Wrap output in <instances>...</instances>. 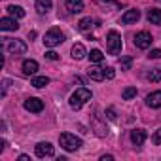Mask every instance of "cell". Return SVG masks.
Here are the masks:
<instances>
[{"mask_svg": "<svg viewBox=\"0 0 161 161\" xmlns=\"http://www.w3.org/2000/svg\"><path fill=\"white\" fill-rule=\"evenodd\" d=\"M87 101H91V91L89 89H86V87H78L72 95H70V99H68V104H70V108H74V110H80Z\"/></svg>", "mask_w": 161, "mask_h": 161, "instance_id": "1", "label": "cell"}, {"mask_svg": "<svg viewBox=\"0 0 161 161\" xmlns=\"http://www.w3.org/2000/svg\"><path fill=\"white\" fill-rule=\"evenodd\" d=\"M59 142H61V146H63L66 152H76V150L82 148V138H78V136L72 135V133H63V135L59 136Z\"/></svg>", "mask_w": 161, "mask_h": 161, "instance_id": "2", "label": "cell"}, {"mask_svg": "<svg viewBox=\"0 0 161 161\" xmlns=\"http://www.w3.org/2000/svg\"><path fill=\"white\" fill-rule=\"evenodd\" d=\"M106 49L110 55H118L121 51V36L118 31H110L106 36Z\"/></svg>", "mask_w": 161, "mask_h": 161, "instance_id": "3", "label": "cell"}, {"mask_svg": "<svg viewBox=\"0 0 161 161\" xmlns=\"http://www.w3.org/2000/svg\"><path fill=\"white\" fill-rule=\"evenodd\" d=\"M63 40H64V34H63L61 29H57V27L49 29V31L46 32V36H44V44H46V47H55V46H59Z\"/></svg>", "mask_w": 161, "mask_h": 161, "instance_id": "4", "label": "cell"}, {"mask_svg": "<svg viewBox=\"0 0 161 161\" xmlns=\"http://www.w3.org/2000/svg\"><path fill=\"white\" fill-rule=\"evenodd\" d=\"M152 42H153V38H152V34L146 32V31L135 34V46H136L138 49H148V47L152 46Z\"/></svg>", "mask_w": 161, "mask_h": 161, "instance_id": "5", "label": "cell"}, {"mask_svg": "<svg viewBox=\"0 0 161 161\" xmlns=\"http://www.w3.org/2000/svg\"><path fill=\"white\" fill-rule=\"evenodd\" d=\"M34 152H36L38 157H51V155L55 153V148H53L49 142H38V144L34 146Z\"/></svg>", "mask_w": 161, "mask_h": 161, "instance_id": "6", "label": "cell"}, {"mask_svg": "<svg viewBox=\"0 0 161 161\" xmlns=\"http://www.w3.org/2000/svg\"><path fill=\"white\" fill-rule=\"evenodd\" d=\"M6 47H8V51H10L12 55H21V53L27 51V44H25L23 40H10Z\"/></svg>", "mask_w": 161, "mask_h": 161, "instance_id": "7", "label": "cell"}, {"mask_svg": "<svg viewBox=\"0 0 161 161\" xmlns=\"http://www.w3.org/2000/svg\"><path fill=\"white\" fill-rule=\"evenodd\" d=\"M25 110H29V112H32V114H38V112L44 110V101H40V99H36V97H31V99L25 101Z\"/></svg>", "mask_w": 161, "mask_h": 161, "instance_id": "8", "label": "cell"}, {"mask_svg": "<svg viewBox=\"0 0 161 161\" xmlns=\"http://www.w3.org/2000/svg\"><path fill=\"white\" fill-rule=\"evenodd\" d=\"M138 19H140V12H138V10H127V12L121 15V23H123V25L136 23Z\"/></svg>", "mask_w": 161, "mask_h": 161, "instance_id": "9", "label": "cell"}, {"mask_svg": "<svg viewBox=\"0 0 161 161\" xmlns=\"http://www.w3.org/2000/svg\"><path fill=\"white\" fill-rule=\"evenodd\" d=\"M36 72H38V63L36 61H32V59L23 61V74L25 76H34Z\"/></svg>", "mask_w": 161, "mask_h": 161, "instance_id": "10", "label": "cell"}, {"mask_svg": "<svg viewBox=\"0 0 161 161\" xmlns=\"http://www.w3.org/2000/svg\"><path fill=\"white\" fill-rule=\"evenodd\" d=\"M146 104L150 108H161V91H153L146 97Z\"/></svg>", "mask_w": 161, "mask_h": 161, "instance_id": "11", "label": "cell"}, {"mask_svg": "<svg viewBox=\"0 0 161 161\" xmlns=\"http://www.w3.org/2000/svg\"><path fill=\"white\" fill-rule=\"evenodd\" d=\"M0 29H2V31H17L19 29V23H17V19L2 17V19H0Z\"/></svg>", "mask_w": 161, "mask_h": 161, "instance_id": "12", "label": "cell"}, {"mask_svg": "<svg viewBox=\"0 0 161 161\" xmlns=\"http://www.w3.org/2000/svg\"><path fill=\"white\" fill-rule=\"evenodd\" d=\"M95 4L101 6V8H104V10H108V12L119 10V8H121V4L118 2V0H95Z\"/></svg>", "mask_w": 161, "mask_h": 161, "instance_id": "13", "label": "cell"}, {"mask_svg": "<svg viewBox=\"0 0 161 161\" xmlns=\"http://www.w3.org/2000/svg\"><path fill=\"white\" fill-rule=\"evenodd\" d=\"M87 74H89L91 80H95V82H103V80L106 78L104 76V68H101V66H89Z\"/></svg>", "mask_w": 161, "mask_h": 161, "instance_id": "14", "label": "cell"}, {"mask_svg": "<svg viewBox=\"0 0 161 161\" xmlns=\"http://www.w3.org/2000/svg\"><path fill=\"white\" fill-rule=\"evenodd\" d=\"M144 140H146V131H142V129H135V131H131V142H133L135 146L144 144Z\"/></svg>", "mask_w": 161, "mask_h": 161, "instance_id": "15", "label": "cell"}, {"mask_svg": "<svg viewBox=\"0 0 161 161\" xmlns=\"http://www.w3.org/2000/svg\"><path fill=\"white\" fill-rule=\"evenodd\" d=\"M66 10L70 14H80L84 10V0H66Z\"/></svg>", "mask_w": 161, "mask_h": 161, "instance_id": "16", "label": "cell"}, {"mask_svg": "<svg viewBox=\"0 0 161 161\" xmlns=\"http://www.w3.org/2000/svg\"><path fill=\"white\" fill-rule=\"evenodd\" d=\"M70 53H72V57H74L76 61H82V59L87 55V51H86L84 44H74V46H72V49H70Z\"/></svg>", "mask_w": 161, "mask_h": 161, "instance_id": "17", "label": "cell"}, {"mask_svg": "<svg viewBox=\"0 0 161 161\" xmlns=\"http://www.w3.org/2000/svg\"><path fill=\"white\" fill-rule=\"evenodd\" d=\"M146 17H148V21H150L152 25H161V10L152 8V10H148Z\"/></svg>", "mask_w": 161, "mask_h": 161, "instance_id": "18", "label": "cell"}, {"mask_svg": "<svg viewBox=\"0 0 161 161\" xmlns=\"http://www.w3.org/2000/svg\"><path fill=\"white\" fill-rule=\"evenodd\" d=\"M47 84H49V78H47V76H34V78L31 80V86L36 87V89H42V87H46Z\"/></svg>", "mask_w": 161, "mask_h": 161, "instance_id": "19", "label": "cell"}, {"mask_svg": "<svg viewBox=\"0 0 161 161\" xmlns=\"http://www.w3.org/2000/svg\"><path fill=\"white\" fill-rule=\"evenodd\" d=\"M51 0H36V12L40 14V15H44V14H47L49 10H51Z\"/></svg>", "mask_w": 161, "mask_h": 161, "instance_id": "20", "label": "cell"}, {"mask_svg": "<svg viewBox=\"0 0 161 161\" xmlns=\"http://www.w3.org/2000/svg\"><path fill=\"white\" fill-rule=\"evenodd\" d=\"M6 10H8V14H10L12 17H15V19H21V17H25V10H23L21 6H8Z\"/></svg>", "mask_w": 161, "mask_h": 161, "instance_id": "21", "label": "cell"}, {"mask_svg": "<svg viewBox=\"0 0 161 161\" xmlns=\"http://www.w3.org/2000/svg\"><path fill=\"white\" fill-rule=\"evenodd\" d=\"M87 57H89V61H91V63H101V61L104 59V55H103V51H101V49H91V51L87 53Z\"/></svg>", "mask_w": 161, "mask_h": 161, "instance_id": "22", "label": "cell"}, {"mask_svg": "<svg viewBox=\"0 0 161 161\" xmlns=\"http://www.w3.org/2000/svg\"><path fill=\"white\" fill-rule=\"evenodd\" d=\"M93 23H95V21H93L91 17H84L82 21L78 23V29H80V31H89V29H93Z\"/></svg>", "mask_w": 161, "mask_h": 161, "instance_id": "23", "label": "cell"}, {"mask_svg": "<svg viewBox=\"0 0 161 161\" xmlns=\"http://www.w3.org/2000/svg\"><path fill=\"white\" fill-rule=\"evenodd\" d=\"M150 82H161V68H152L146 76Z\"/></svg>", "mask_w": 161, "mask_h": 161, "instance_id": "24", "label": "cell"}, {"mask_svg": "<svg viewBox=\"0 0 161 161\" xmlns=\"http://www.w3.org/2000/svg\"><path fill=\"white\" fill-rule=\"evenodd\" d=\"M121 97H123V101H131L133 97H136V87H125Z\"/></svg>", "mask_w": 161, "mask_h": 161, "instance_id": "25", "label": "cell"}, {"mask_svg": "<svg viewBox=\"0 0 161 161\" xmlns=\"http://www.w3.org/2000/svg\"><path fill=\"white\" fill-rule=\"evenodd\" d=\"M119 63H121V70H129L131 64H133V59H131V57H123Z\"/></svg>", "mask_w": 161, "mask_h": 161, "instance_id": "26", "label": "cell"}, {"mask_svg": "<svg viewBox=\"0 0 161 161\" xmlns=\"http://www.w3.org/2000/svg\"><path fill=\"white\" fill-rule=\"evenodd\" d=\"M152 142H153L155 146H159V144H161V129H157V131L153 133V136H152Z\"/></svg>", "mask_w": 161, "mask_h": 161, "instance_id": "27", "label": "cell"}, {"mask_svg": "<svg viewBox=\"0 0 161 161\" xmlns=\"http://www.w3.org/2000/svg\"><path fill=\"white\" fill-rule=\"evenodd\" d=\"M148 57H150V59H161V49H152V51L148 53Z\"/></svg>", "mask_w": 161, "mask_h": 161, "instance_id": "28", "label": "cell"}, {"mask_svg": "<svg viewBox=\"0 0 161 161\" xmlns=\"http://www.w3.org/2000/svg\"><path fill=\"white\" fill-rule=\"evenodd\" d=\"M46 59H49V61H57V59H59V53H55V51H46Z\"/></svg>", "mask_w": 161, "mask_h": 161, "instance_id": "29", "label": "cell"}, {"mask_svg": "<svg viewBox=\"0 0 161 161\" xmlns=\"http://www.w3.org/2000/svg\"><path fill=\"white\" fill-rule=\"evenodd\" d=\"M104 76H106L108 80H112V78L116 76V72H114V68H112V66H108V68H104Z\"/></svg>", "mask_w": 161, "mask_h": 161, "instance_id": "30", "label": "cell"}, {"mask_svg": "<svg viewBox=\"0 0 161 161\" xmlns=\"http://www.w3.org/2000/svg\"><path fill=\"white\" fill-rule=\"evenodd\" d=\"M106 114H108V118H110V119H116V114H114V110H112V108H108V112H106Z\"/></svg>", "mask_w": 161, "mask_h": 161, "instance_id": "31", "label": "cell"}, {"mask_svg": "<svg viewBox=\"0 0 161 161\" xmlns=\"http://www.w3.org/2000/svg\"><path fill=\"white\" fill-rule=\"evenodd\" d=\"M112 159H114L112 155H103V157H101V161H112Z\"/></svg>", "mask_w": 161, "mask_h": 161, "instance_id": "32", "label": "cell"}, {"mask_svg": "<svg viewBox=\"0 0 161 161\" xmlns=\"http://www.w3.org/2000/svg\"><path fill=\"white\" fill-rule=\"evenodd\" d=\"M19 159H21V161H29L31 157H29V155H19Z\"/></svg>", "mask_w": 161, "mask_h": 161, "instance_id": "33", "label": "cell"}]
</instances>
